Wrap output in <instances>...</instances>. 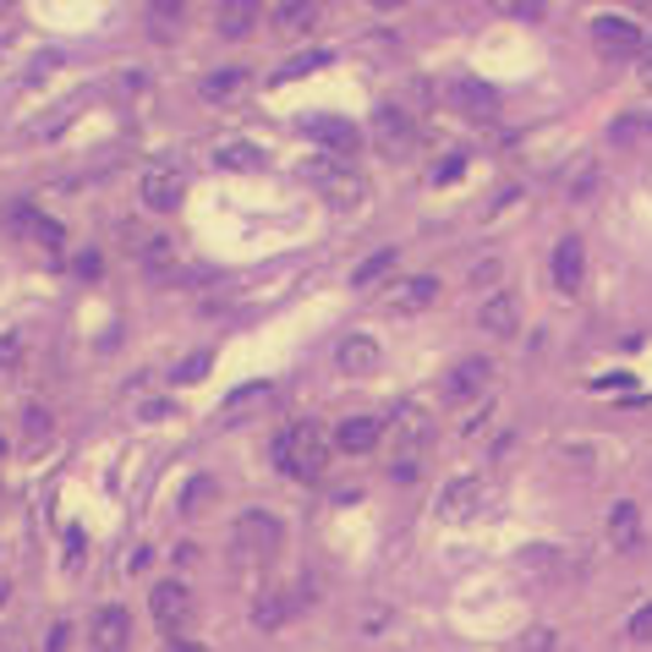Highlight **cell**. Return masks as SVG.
<instances>
[{
	"mask_svg": "<svg viewBox=\"0 0 652 652\" xmlns=\"http://www.w3.org/2000/svg\"><path fill=\"white\" fill-rule=\"evenodd\" d=\"M274 466L296 483H318L323 466H330V439H323V428L318 423H291L274 439Z\"/></svg>",
	"mask_w": 652,
	"mask_h": 652,
	"instance_id": "cell-1",
	"label": "cell"
},
{
	"mask_svg": "<svg viewBox=\"0 0 652 652\" xmlns=\"http://www.w3.org/2000/svg\"><path fill=\"white\" fill-rule=\"evenodd\" d=\"M280 543H285V526H280L269 510H247V515L236 521V548H241L247 559H274Z\"/></svg>",
	"mask_w": 652,
	"mask_h": 652,
	"instance_id": "cell-2",
	"label": "cell"
},
{
	"mask_svg": "<svg viewBox=\"0 0 652 652\" xmlns=\"http://www.w3.org/2000/svg\"><path fill=\"white\" fill-rule=\"evenodd\" d=\"M641 28L630 23V17H597L592 23V45H597V56L603 61H630V56H641Z\"/></svg>",
	"mask_w": 652,
	"mask_h": 652,
	"instance_id": "cell-3",
	"label": "cell"
},
{
	"mask_svg": "<svg viewBox=\"0 0 652 652\" xmlns=\"http://www.w3.org/2000/svg\"><path fill=\"white\" fill-rule=\"evenodd\" d=\"M149 608H154V625H159L165 636H181V630L192 625V592H187L181 581H159L154 597H149Z\"/></svg>",
	"mask_w": 652,
	"mask_h": 652,
	"instance_id": "cell-4",
	"label": "cell"
},
{
	"mask_svg": "<svg viewBox=\"0 0 652 652\" xmlns=\"http://www.w3.org/2000/svg\"><path fill=\"white\" fill-rule=\"evenodd\" d=\"M488 505V483H477V477H455L444 494H439V515L450 521V526H461V521H472L477 510Z\"/></svg>",
	"mask_w": 652,
	"mask_h": 652,
	"instance_id": "cell-5",
	"label": "cell"
},
{
	"mask_svg": "<svg viewBox=\"0 0 652 652\" xmlns=\"http://www.w3.org/2000/svg\"><path fill=\"white\" fill-rule=\"evenodd\" d=\"M390 312H401V318H412V312H428L434 301H439V280L434 274H406L401 285H390Z\"/></svg>",
	"mask_w": 652,
	"mask_h": 652,
	"instance_id": "cell-6",
	"label": "cell"
},
{
	"mask_svg": "<svg viewBox=\"0 0 652 652\" xmlns=\"http://www.w3.org/2000/svg\"><path fill=\"white\" fill-rule=\"evenodd\" d=\"M181 198H187V176H181L176 165H154V170L143 176V203H149V209L170 214Z\"/></svg>",
	"mask_w": 652,
	"mask_h": 652,
	"instance_id": "cell-7",
	"label": "cell"
},
{
	"mask_svg": "<svg viewBox=\"0 0 652 652\" xmlns=\"http://www.w3.org/2000/svg\"><path fill=\"white\" fill-rule=\"evenodd\" d=\"M335 363H341V374H346V379H368V374H379L384 352H379V341H374V335H346V341L335 346Z\"/></svg>",
	"mask_w": 652,
	"mask_h": 652,
	"instance_id": "cell-8",
	"label": "cell"
},
{
	"mask_svg": "<svg viewBox=\"0 0 652 652\" xmlns=\"http://www.w3.org/2000/svg\"><path fill=\"white\" fill-rule=\"evenodd\" d=\"M581 280H586V241H581V236H565V241L554 247V285L570 296V291H581Z\"/></svg>",
	"mask_w": 652,
	"mask_h": 652,
	"instance_id": "cell-9",
	"label": "cell"
},
{
	"mask_svg": "<svg viewBox=\"0 0 652 652\" xmlns=\"http://www.w3.org/2000/svg\"><path fill=\"white\" fill-rule=\"evenodd\" d=\"M488 379H494V363H488V357H466V363H455V368H450V379H444V395H450V401L483 395V390H488Z\"/></svg>",
	"mask_w": 652,
	"mask_h": 652,
	"instance_id": "cell-10",
	"label": "cell"
},
{
	"mask_svg": "<svg viewBox=\"0 0 652 652\" xmlns=\"http://www.w3.org/2000/svg\"><path fill=\"white\" fill-rule=\"evenodd\" d=\"M477 323L488 335H515L521 330V301L510 296V291H494L483 307H477Z\"/></svg>",
	"mask_w": 652,
	"mask_h": 652,
	"instance_id": "cell-11",
	"label": "cell"
},
{
	"mask_svg": "<svg viewBox=\"0 0 652 652\" xmlns=\"http://www.w3.org/2000/svg\"><path fill=\"white\" fill-rule=\"evenodd\" d=\"M307 132L330 149L335 159H352L357 154V143H363V132L352 127V121H335V116H323V121H307Z\"/></svg>",
	"mask_w": 652,
	"mask_h": 652,
	"instance_id": "cell-12",
	"label": "cell"
},
{
	"mask_svg": "<svg viewBox=\"0 0 652 652\" xmlns=\"http://www.w3.org/2000/svg\"><path fill=\"white\" fill-rule=\"evenodd\" d=\"M379 439H384V423H379V417H346V423L335 428V444H341L346 455H368Z\"/></svg>",
	"mask_w": 652,
	"mask_h": 652,
	"instance_id": "cell-13",
	"label": "cell"
},
{
	"mask_svg": "<svg viewBox=\"0 0 652 652\" xmlns=\"http://www.w3.org/2000/svg\"><path fill=\"white\" fill-rule=\"evenodd\" d=\"M127 641H132L127 608H99V614H94V647H99V652H127Z\"/></svg>",
	"mask_w": 652,
	"mask_h": 652,
	"instance_id": "cell-14",
	"label": "cell"
},
{
	"mask_svg": "<svg viewBox=\"0 0 652 652\" xmlns=\"http://www.w3.org/2000/svg\"><path fill=\"white\" fill-rule=\"evenodd\" d=\"M374 138H379V149H406L412 143V116L401 110V105H384L379 116H374Z\"/></svg>",
	"mask_w": 652,
	"mask_h": 652,
	"instance_id": "cell-15",
	"label": "cell"
},
{
	"mask_svg": "<svg viewBox=\"0 0 652 652\" xmlns=\"http://www.w3.org/2000/svg\"><path fill=\"white\" fill-rule=\"evenodd\" d=\"M450 99H455L466 116H477V121H494V110H499V94H494L488 83H455Z\"/></svg>",
	"mask_w": 652,
	"mask_h": 652,
	"instance_id": "cell-16",
	"label": "cell"
},
{
	"mask_svg": "<svg viewBox=\"0 0 652 652\" xmlns=\"http://www.w3.org/2000/svg\"><path fill=\"white\" fill-rule=\"evenodd\" d=\"M608 543H614V548H625V554L641 543V510H636L630 499L608 510Z\"/></svg>",
	"mask_w": 652,
	"mask_h": 652,
	"instance_id": "cell-17",
	"label": "cell"
},
{
	"mask_svg": "<svg viewBox=\"0 0 652 652\" xmlns=\"http://www.w3.org/2000/svg\"><path fill=\"white\" fill-rule=\"evenodd\" d=\"M12 225H17V230H23L28 241H39V247H50V252L61 247V225H56V220H45L39 209H17V214H12Z\"/></svg>",
	"mask_w": 652,
	"mask_h": 652,
	"instance_id": "cell-18",
	"label": "cell"
},
{
	"mask_svg": "<svg viewBox=\"0 0 652 652\" xmlns=\"http://www.w3.org/2000/svg\"><path fill=\"white\" fill-rule=\"evenodd\" d=\"M312 23H318L312 0H285V7H274V28H280V34H307Z\"/></svg>",
	"mask_w": 652,
	"mask_h": 652,
	"instance_id": "cell-19",
	"label": "cell"
},
{
	"mask_svg": "<svg viewBox=\"0 0 652 652\" xmlns=\"http://www.w3.org/2000/svg\"><path fill=\"white\" fill-rule=\"evenodd\" d=\"M220 34L225 39H247L252 34V23H258V7H247V0H236V7H220Z\"/></svg>",
	"mask_w": 652,
	"mask_h": 652,
	"instance_id": "cell-20",
	"label": "cell"
},
{
	"mask_svg": "<svg viewBox=\"0 0 652 652\" xmlns=\"http://www.w3.org/2000/svg\"><path fill=\"white\" fill-rule=\"evenodd\" d=\"M241 88H247V72H241V67H220V72L203 78V99H236Z\"/></svg>",
	"mask_w": 652,
	"mask_h": 652,
	"instance_id": "cell-21",
	"label": "cell"
},
{
	"mask_svg": "<svg viewBox=\"0 0 652 652\" xmlns=\"http://www.w3.org/2000/svg\"><path fill=\"white\" fill-rule=\"evenodd\" d=\"M214 165H225V170H258L263 154H258L252 143H220V149H214Z\"/></svg>",
	"mask_w": 652,
	"mask_h": 652,
	"instance_id": "cell-22",
	"label": "cell"
},
{
	"mask_svg": "<svg viewBox=\"0 0 652 652\" xmlns=\"http://www.w3.org/2000/svg\"><path fill=\"white\" fill-rule=\"evenodd\" d=\"M323 192H330V203L352 209V203H357L368 187H363V176H352V170H346V176H330V181H323Z\"/></svg>",
	"mask_w": 652,
	"mask_h": 652,
	"instance_id": "cell-23",
	"label": "cell"
},
{
	"mask_svg": "<svg viewBox=\"0 0 652 652\" xmlns=\"http://www.w3.org/2000/svg\"><path fill=\"white\" fill-rule=\"evenodd\" d=\"M285 614H291V597H285V592H263V597L252 603V619H258V625H280Z\"/></svg>",
	"mask_w": 652,
	"mask_h": 652,
	"instance_id": "cell-24",
	"label": "cell"
},
{
	"mask_svg": "<svg viewBox=\"0 0 652 652\" xmlns=\"http://www.w3.org/2000/svg\"><path fill=\"white\" fill-rule=\"evenodd\" d=\"M390 269H395V247H384V252H374L368 263H357V274H352V280H357V285H374V280H384Z\"/></svg>",
	"mask_w": 652,
	"mask_h": 652,
	"instance_id": "cell-25",
	"label": "cell"
},
{
	"mask_svg": "<svg viewBox=\"0 0 652 652\" xmlns=\"http://www.w3.org/2000/svg\"><path fill=\"white\" fill-rule=\"evenodd\" d=\"M274 390L269 384H247V390H236L230 401H225V417H241V412H252V406H263Z\"/></svg>",
	"mask_w": 652,
	"mask_h": 652,
	"instance_id": "cell-26",
	"label": "cell"
},
{
	"mask_svg": "<svg viewBox=\"0 0 652 652\" xmlns=\"http://www.w3.org/2000/svg\"><path fill=\"white\" fill-rule=\"evenodd\" d=\"M323 61H330V50H307V56H291L285 67H280V78H307L312 67H323Z\"/></svg>",
	"mask_w": 652,
	"mask_h": 652,
	"instance_id": "cell-27",
	"label": "cell"
},
{
	"mask_svg": "<svg viewBox=\"0 0 652 652\" xmlns=\"http://www.w3.org/2000/svg\"><path fill=\"white\" fill-rule=\"evenodd\" d=\"M209 368H214V357H209V352H198V357H187V363L176 368V384H198Z\"/></svg>",
	"mask_w": 652,
	"mask_h": 652,
	"instance_id": "cell-28",
	"label": "cell"
},
{
	"mask_svg": "<svg viewBox=\"0 0 652 652\" xmlns=\"http://www.w3.org/2000/svg\"><path fill=\"white\" fill-rule=\"evenodd\" d=\"M515 652H554V630H548V625H532V630L515 641Z\"/></svg>",
	"mask_w": 652,
	"mask_h": 652,
	"instance_id": "cell-29",
	"label": "cell"
},
{
	"mask_svg": "<svg viewBox=\"0 0 652 652\" xmlns=\"http://www.w3.org/2000/svg\"><path fill=\"white\" fill-rule=\"evenodd\" d=\"M630 641H641V647H647V641H652V603H647V608H636V614H630Z\"/></svg>",
	"mask_w": 652,
	"mask_h": 652,
	"instance_id": "cell-30",
	"label": "cell"
},
{
	"mask_svg": "<svg viewBox=\"0 0 652 652\" xmlns=\"http://www.w3.org/2000/svg\"><path fill=\"white\" fill-rule=\"evenodd\" d=\"M23 363V335H0V368H17Z\"/></svg>",
	"mask_w": 652,
	"mask_h": 652,
	"instance_id": "cell-31",
	"label": "cell"
},
{
	"mask_svg": "<svg viewBox=\"0 0 652 652\" xmlns=\"http://www.w3.org/2000/svg\"><path fill=\"white\" fill-rule=\"evenodd\" d=\"M647 127H652V116H630V121H619V127H614V143H630V138H641Z\"/></svg>",
	"mask_w": 652,
	"mask_h": 652,
	"instance_id": "cell-32",
	"label": "cell"
},
{
	"mask_svg": "<svg viewBox=\"0 0 652 652\" xmlns=\"http://www.w3.org/2000/svg\"><path fill=\"white\" fill-rule=\"evenodd\" d=\"M143 263H149V269H165V263H170V241H165V236H154V241L143 247Z\"/></svg>",
	"mask_w": 652,
	"mask_h": 652,
	"instance_id": "cell-33",
	"label": "cell"
},
{
	"mask_svg": "<svg viewBox=\"0 0 652 652\" xmlns=\"http://www.w3.org/2000/svg\"><path fill=\"white\" fill-rule=\"evenodd\" d=\"M461 170H466V154H450V159H444V165L434 170V181H455Z\"/></svg>",
	"mask_w": 652,
	"mask_h": 652,
	"instance_id": "cell-34",
	"label": "cell"
},
{
	"mask_svg": "<svg viewBox=\"0 0 652 652\" xmlns=\"http://www.w3.org/2000/svg\"><path fill=\"white\" fill-rule=\"evenodd\" d=\"M45 434H50V417L34 406V412H28V439H45Z\"/></svg>",
	"mask_w": 652,
	"mask_h": 652,
	"instance_id": "cell-35",
	"label": "cell"
},
{
	"mask_svg": "<svg viewBox=\"0 0 652 652\" xmlns=\"http://www.w3.org/2000/svg\"><path fill=\"white\" fill-rule=\"evenodd\" d=\"M209 494H214L209 483H192V488H187V515H198V505H203Z\"/></svg>",
	"mask_w": 652,
	"mask_h": 652,
	"instance_id": "cell-36",
	"label": "cell"
},
{
	"mask_svg": "<svg viewBox=\"0 0 652 652\" xmlns=\"http://www.w3.org/2000/svg\"><path fill=\"white\" fill-rule=\"evenodd\" d=\"M67 641H72V630H67V625H56V630H50V652H67Z\"/></svg>",
	"mask_w": 652,
	"mask_h": 652,
	"instance_id": "cell-37",
	"label": "cell"
},
{
	"mask_svg": "<svg viewBox=\"0 0 652 652\" xmlns=\"http://www.w3.org/2000/svg\"><path fill=\"white\" fill-rule=\"evenodd\" d=\"M641 78H647V83H652V34H647V39H641Z\"/></svg>",
	"mask_w": 652,
	"mask_h": 652,
	"instance_id": "cell-38",
	"label": "cell"
}]
</instances>
